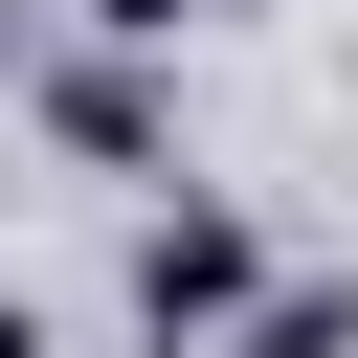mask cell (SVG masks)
Segmentation results:
<instances>
[{
  "instance_id": "1",
  "label": "cell",
  "mask_w": 358,
  "mask_h": 358,
  "mask_svg": "<svg viewBox=\"0 0 358 358\" xmlns=\"http://www.w3.org/2000/svg\"><path fill=\"white\" fill-rule=\"evenodd\" d=\"M268 313V246L224 224V201H179V224H134V336L179 358V336H246Z\"/></svg>"
},
{
  "instance_id": "3",
  "label": "cell",
  "mask_w": 358,
  "mask_h": 358,
  "mask_svg": "<svg viewBox=\"0 0 358 358\" xmlns=\"http://www.w3.org/2000/svg\"><path fill=\"white\" fill-rule=\"evenodd\" d=\"M0 358H45V313H22V291H0Z\"/></svg>"
},
{
  "instance_id": "2",
  "label": "cell",
  "mask_w": 358,
  "mask_h": 358,
  "mask_svg": "<svg viewBox=\"0 0 358 358\" xmlns=\"http://www.w3.org/2000/svg\"><path fill=\"white\" fill-rule=\"evenodd\" d=\"M90 22H112V45H157V22H201V0H90Z\"/></svg>"
}]
</instances>
